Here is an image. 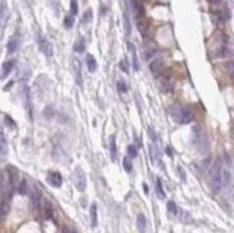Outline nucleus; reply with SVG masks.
Segmentation results:
<instances>
[{
  "label": "nucleus",
  "instance_id": "obj_1",
  "mask_svg": "<svg viewBox=\"0 0 234 233\" xmlns=\"http://www.w3.org/2000/svg\"><path fill=\"white\" fill-rule=\"evenodd\" d=\"M171 114L177 119V122L180 124H190L194 119L192 111L188 107H181V105H174L171 108Z\"/></svg>",
  "mask_w": 234,
  "mask_h": 233
},
{
  "label": "nucleus",
  "instance_id": "obj_5",
  "mask_svg": "<svg viewBox=\"0 0 234 233\" xmlns=\"http://www.w3.org/2000/svg\"><path fill=\"white\" fill-rule=\"evenodd\" d=\"M39 49L42 50V53H45V56H52L53 55V46L42 36L39 38Z\"/></svg>",
  "mask_w": 234,
  "mask_h": 233
},
{
  "label": "nucleus",
  "instance_id": "obj_39",
  "mask_svg": "<svg viewBox=\"0 0 234 233\" xmlns=\"http://www.w3.org/2000/svg\"><path fill=\"white\" fill-rule=\"evenodd\" d=\"M6 121H7V124H9V125H10V127H14L13 121H12V119H10V117H7V115H6Z\"/></svg>",
  "mask_w": 234,
  "mask_h": 233
},
{
  "label": "nucleus",
  "instance_id": "obj_37",
  "mask_svg": "<svg viewBox=\"0 0 234 233\" xmlns=\"http://www.w3.org/2000/svg\"><path fill=\"white\" fill-rule=\"evenodd\" d=\"M124 19H125V29H127V33L129 35L131 33V26H129V19H128L127 14H124Z\"/></svg>",
  "mask_w": 234,
  "mask_h": 233
},
{
  "label": "nucleus",
  "instance_id": "obj_15",
  "mask_svg": "<svg viewBox=\"0 0 234 233\" xmlns=\"http://www.w3.org/2000/svg\"><path fill=\"white\" fill-rule=\"evenodd\" d=\"M91 223H92V227L98 226V207L95 203H92L91 206Z\"/></svg>",
  "mask_w": 234,
  "mask_h": 233
},
{
  "label": "nucleus",
  "instance_id": "obj_17",
  "mask_svg": "<svg viewBox=\"0 0 234 233\" xmlns=\"http://www.w3.org/2000/svg\"><path fill=\"white\" fill-rule=\"evenodd\" d=\"M137 225H138V229L141 233L145 232V227H147V219L145 216L142 215V213H139L138 217H137Z\"/></svg>",
  "mask_w": 234,
  "mask_h": 233
},
{
  "label": "nucleus",
  "instance_id": "obj_40",
  "mask_svg": "<svg viewBox=\"0 0 234 233\" xmlns=\"http://www.w3.org/2000/svg\"><path fill=\"white\" fill-rule=\"evenodd\" d=\"M63 233H76V232H73V230H71L69 227L65 226V227H63Z\"/></svg>",
  "mask_w": 234,
  "mask_h": 233
},
{
  "label": "nucleus",
  "instance_id": "obj_42",
  "mask_svg": "<svg viewBox=\"0 0 234 233\" xmlns=\"http://www.w3.org/2000/svg\"><path fill=\"white\" fill-rule=\"evenodd\" d=\"M142 189H144V191H145V194H148V186H147L145 183L142 184Z\"/></svg>",
  "mask_w": 234,
  "mask_h": 233
},
{
  "label": "nucleus",
  "instance_id": "obj_29",
  "mask_svg": "<svg viewBox=\"0 0 234 233\" xmlns=\"http://www.w3.org/2000/svg\"><path fill=\"white\" fill-rule=\"evenodd\" d=\"M117 86H118V91H119V94H127L128 88H127V84H125L124 81H118Z\"/></svg>",
  "mask_w": 234,
  "mask_h": 233
},
{
  "label": "nucleus",
  "instance_id": "obj_36",
  "mask_svg": "<svg viewBox=\"0 0 234 233\" xmlns=\"http://www.w3.org/2000/svg\"><path fill=\"white\" fill-rule=\"evenodd\" d=\"M227 71H228V73L234 78V61H230L227 63Z\"/></svg>",
  "mask_w": 234,
  "mask_h": 233
},
{
  "label": "nucleus",
  "instance_id": "obj_16",
  "mask_svg": "<svg viewBox=\"0 0 234 233\" xmlns=\"http://www.w3.org/2000/svg\"><path fill=\"white\" fill-rule=\"evenodd\" d=\"M86 65H88V71L89 72H95L96 71V59L92 56L91 53L86 55Z\"/></svg>",
  "mask_w": 234,
  "mask_h": 233
},
{
  "label": "nucleus",
  "instance_id": "obj_35",
  "mask_svg": "<svg viewBox=\"0 0 234 233\" xmlns=\"http://www.w3.org/2000/svg\"><path fill=\"white\" fill-rule=\"evenodd\" d=\"M91 19H92V10H86L85 13H83V19H82V22L86 23V22H89Z\"/></svg>",
  "mask_w": 234,
  "mask_h": 233
},
{
  "label": "nucleus",
  "instance_id": "obj_23",
  "mask_svg": "<svg viewBox=\"0 0 234 233\" xmlns=\"http://www.w3.org/2000/svg\"><path fill=\"white\" fill-rule=\"evenodd\" d=\"M127 153H128V158L131 160V158H137L138 157V150L135 145H128L127 148Z\"/></svg>",
  "mask_w": 234,
  "mask_h": 233
},
{
  "label": "nucleus",
  "instance_id": "obj_3",
  "mask_svg": "<svg viewBox=\"0 0 234 233\" xmlns=\"http://www.w3.org/2000/svg\"><path fill=\"white\" fill-rule=\"evenodd\" d=\"M73 183L76 186L79 191H85L86 189V176L85 173L82 171L79 167H76V170L73 171Z\"/></svg>",
  "mask_w": 234,
  "mask_h": 233
},
{
  "label": "nucleus",
  "instance_id": "obj_32",
  "mask_svg": "<svg viewBox=\"0 0 234 233\" xmlns=\"http://www.w3.org/2000/svg\"><path fill=\"white\" fill-rule=\"evenodd\" d=\"M119 69L124 72V73H128V72H129V69H128V63H127V59H122V61L119 62Z\"/></svg>",
  "mask_w": 234,
  "mask_h": 233
},
{
  "label": "nucleus",
  "instance_id": "obj_19",
  "mask_svg": "<svg viewBox=\"0 0 234 233\" xmlns=\"http://www.w3.org/2000/svg\"><path fill=\"white\" fill-rule=\"evenodd\" d=\"M7 19V4L4 2H0V22L4 23Z\"/></svg>",
  "mask_w": 234,
  "mask_h": 233
},
{
  "label": "nucleus",
  "instance_id": "obj_38",
  "mask_svg": "<svg viewBox=\"0 0 234 233\" xmlns=\"http://www.w3.org/2000/svg\"><path fill=\"white\" fill-rule=\"evenodd\" d=\"M178 173H180V176H181V179H182V181L185 180V173L182 171V169H181L180 165H178Z\"/></svg>",
  "mask_w": 234,
  "mask_h": 233
},
{
  "label": "nucleus",
  "instance_id": "obj_7",
  "mask_svg": "<svg viewBox=\"0 0 234 233\" xmlns=\"http://www.w3.org/2000/svg\"><path fill=\"white\" fill-rule=\"evenodd\" d=\"M47 183L52 187H60L62 186V176L57 171H52L47 176Z\"/></svg>",
  "mask_w": 234,
  "mask_h": 233
},
{
  "label": "nucleus",
  "instance_id": "obj_6",
  "mask_svg": "<svg viewBox=\"0 0 234 233\" xmlns=\"http://www.w3.org/2000/svg\"><path fill=\"white\" fill-rule=\"evenodd\" d=\"M149 71L152 72L155 76H160L164 72V61L162 59H155L149 63Z\"/></svg>",
  "mask_w": 234,
  "mask_h": 233
},
{
  "label": "nucleus",
  "instance_id": "obj_18",
  "mask_svg": "<svg viewBox=\"0 0 234 233\" xmlns=\"http://www.w3.org/2000/svg\"><path fill=\"white\" fill-rule=\"evenodd\" d=\"M75 75H76V82L79 86H82V73H81V62L75 61Z\"/></svg>",
  "mask_w": 234,
  "mask_h": 233
},
{
  "label": "nucleus",
  "instance_id": "obj_8",
  "mask_svg": "<svg viewBox=\"0 0 234 233\" xmlns=\"http://www.w3.org/2000/svg\"><path fill=\"white\" fill-rule=\"evenodd\" d=\"M131 6H132V10H134L135 18L137 19L144 18L145 10H144V4H142L141 2H131Z\"/></svg>",
  "mask_w": 234,
  "mask_h": 233
},
{
  "label": "nucleus",
  "instance_id": "obj_33",
  "mask_svg": "<svg viewBox=\"0 0 234 233\" xmlns=\"http://www.w3.org/2000/svg\"><path fill=\"white\" fill-rule=\"evenodd\" d=\"M228 183H230V173L223 171V186H228Z\"/></svg>",
  "mask_w": 234,
  "mask_h": 233
},
{
  "label": "nucleus",
  "instance_id": "obj_31",
  "mask_svg": "<svg viewBox=\"0 0 234 233\" xmlns=\"http://www.w3.org/2000/svg\"><path fill=\"white\" fill-rule=\"evenodd\" d=\"M122 163H124L125 170H127L128 173H131V171H132V164H131V161H129V158H128V157H124Z\"/></svg>",
  "mask_w": 234,
  "mask_h": 233
},
{
  "label": "nucleus",
  "instance_id": "obj_4",
  "mask_svg": "<svg viewBox=\"0 0 234 233\" xmlns=\"http://www.w3.org/2000/svg\"><path fill=\"white\" fill-rule=\"evenodd\" d=\"M160 81L165 91H172V73H171V71H164L160 75Z\"/></svg>",
  "mask_w": 234,
  "mask_h": 233
},
{
  "label": "nucleus",
  "instance_id": "obj_34",
  "mask_svg": "<svg viewBox=\"0 0 234 233\" xmlns=\"http://www.w3.org/2000/svg\"><path fill=\"white\" fill-rule=\"evenodd\" d=\"M78 2H75V0H72L71 2V13L72 14H76L78 13Z\"/></svg>",
  "mask_w": 234,
  "mask_h": 233
},
{
  "label": "nucleus",
  "instance_id": "obj_25",
  "mask_svg": "<svg viewBox=\"0 0 234 233\" xmlns=\"http://www.w3.org/2000/svg\"><path fill=\"white\" fill-rule=\"evenodd\" d=\"M45 216H46V219H53V210H52V205L49 201L45 203Z\"/></svg>",
  "mask_w": 234,
  "mask_h": 233
},
{
  "label": "nucleus",
  "instance_id": "obj_41",
  "mask_svg": "<svg viewBox=\"0 0 234 233\" xmlns=\"http://www.w3.org/2000/svg\"><path fill=\"white\" fill-rule=\"evenodd\" d=\"M165 151H167V154L170 155V157H172V150H171L170 147H167V148H165Z\"/></svg>",
  "mask_w": 234,
  "mask_h": 233
},
{
  "label": "nucleus",
  "instance_id": "obj_22",
  "mask_svg": "<svg viewBox=\"0 0 234 233\" xmlns=\"http://www.w3.org/2000/svg\"><path fill=\"white\" fill-rule=\"evenodd\" d=\"M17 191H19V194H22V196L27 193V181H26L25 179L20 180V183L17 184Z\"/></svg>",
  "mask_w": 234,
  "mask_h": 233
},
{
  "label": "nucleus",
  "instance_id": "obj_2",
  "mask_svg": "<svg viewBox=\"0 0 234 233\" xmlns=\"http://www.w3.org/2000/svg\"><path fill=\"white\" fill-rule=\"evenodd\" d=\"M211 187H213V190L216 193L221 190V187H223V169H221V164L220 161H217L216 164L213 165V169H211Z\"/></svg>",
  "mask_w": 234,
  "mask_h": 233
},
{
  "label": "nucleus",
  "instance_id": "obj_24",
  "mask_svg": "<svg viewBox=\"0 0 234 233\" xmlns=\"http://www.w3.org/2000/svg\"><path fill=\"white\" fill-rule=\"evenodd\" d=\"M32 200H33V206H35V209H36V210H39V209H40V200H42V199H40L39 190L33 193V199H32Z\"/></svg>",
  "mask_w": 234,
  "mask_h": 233
},
{
  "label": "nucleus",
  "instance_id": "obj_28",
  "mask_svg": "<svg viewBox=\"0 0 234 233\" xmlns=\"http://www.w3.org/2000/svg\"><path fill=\"white\" fill-rule=\"evenodd\" d=\"M167 210L171 213V215H177L178 213V209H177V205H175L172 200H170L167 203Z\"/></svg>",
  "mask_w": 234,
  "mask_h": 233
},
{
  "label": "nucleus",
  "instance_id": "obj_13",
  "mask_svg": "<svg viewBox=\"0 0 234 233\" xmlns=\"http://www.w3.org/2000/svg\"><path fill=\"white\" fill-rule=\"evenodd\" d=\"M109 154H111V160L115 161L117 160V140H115V135L109 137Z\"/></svg>",
  "mask_w": 234,
  "mask_h": 233
},
{
  "label": "nucleus",
  "instance_id": "obj_11",
  "mask_svg": "<svg viewBox=\"0 0 234 233\" xmlns=\"http://www.w3.org/2000/svg\"><path fill=\"white\" fill-rule=\"evenodd\" d=\"M137 26H138V30L141 33V36H145L148 33V22L145 18L137 19Z\"/></svg>",
  "mask_w": 234,
  "mask_h": 233
},
{
  "label": "nucleus",
  "instance_id": "obj_10",
  "mask_svg": "<svg viewBox=\"0 0 234 233\" xmlns=\"http://www.w3.org/2000/svg\"><path fill=\"white\" fill-rule=\"evenodd\" d=\"M14 68V61H7L3 63V68H2V73H0V78L4 79L7 78V75L12 72V69Z\"/></svg>",
  "mask_w": 234,
  "mask_h": 233
},
{
  "label": "nucleus",
  "instance_id": "obj_20",
  "mask_svg": "<svg viewBox=\"0 0 234 233\" xmlns=\"http://www.w3.org/2000/svg\"><path fill=\"white\" fill-rule=\"evenodd\" d=\"M73 50L76 53H83V52H85V40L79 39L78 42L73 45Z\"/></svg>",
  "mask_w": 234,
  "mask_h": 233
},
{
  "label": "nucleus",
  "instance_id": "obj_9",
  "mask_svg": "<svg viewBox=\"0 0 234 233\" xmlns=\"http://www.w3.org/2000/svg\"><path fill=\"white\" fill-rule=\"evenodd\" d=\"M128 49L131 52V58H132V66L134 71H139V62H138V55H137V49L132 45V42H128Z\"/></svg>",
  "mask_w": 234,
  "mask_h": 233
},
{
  "label": "nucleus",
  "instance_id": "obj_27",
  "mask_svg": "<svg viewBox=\"0 0 234 233\" xmlns=\"http://www.w3.org/2000/svg\"><path fill=\"white\" fill-rule=\"evenodd\" d=\"M7 213H9V203H7V201H3L2 206H0V219H3Z\"/></svg>",
  "mask_w": 234,
  "mask_h": 233
},
{
  "label": "nucleus",
  "instance_id": "obj_14",
  "mask_svg": "<svg viewBox=\"0 0 234 233\" xmlns=\"http://www.w3.org/2000/svg\"><path fill=\"white\" fill-rule=\"evenodd\" d=\"M155 191H157V196H158V199H161V200H164V199H165V191H164L162 181H161L160 177L155 180Z\"/></svg>",
  "mask_w": 234,
  "mask_h": 233
},
{
  "label": "nucleus",
  "instance_id": "obj_21",
  "mask_svg": "<svg viewBox=\"0 0 234 233\" xmlns=\"http://www.w3.org/2000/svg\"><path fill=\"white\" fill-rule=\"evenodd\" d=\"M19 48V42L16 39H10L9 40V43H7V52L9 53H14L16 50H17Z\"/></svg>",
  "mask_w": 234,
  "mask_h": 233
},
{
  "label": "nucleus",
  "instance_id": "obj_30",
  "mask_svg": "<svg viewBox=\"0 0 234 233\" xmlns=\"http://www.w3.org/2000/svg\"><path fill=\"white\" fill-rule=\"evenodd\" d=\"M181 220L184 223H191L192 219H191V216H190V213L188 212H181Z\"/></svg>",
  "mask_w": 234,
  "mask_h": 233
},
{
  "label": "nucleus",
  "instance_id": "obj_12",
  "mask_svg": "<svg viewBox=\"0 0 234 233\" xmlns=\"http://www.w3.org/2000/svg\"><path fill=\"white\" fill-rule=\"evenodd\" d=\"M0 154L2 155L7 154V140H6V135H4V133H3L2 125H0Z\"/></svg>",
  "mask_w": 234,
  "mask_h": 233
},
{
  "label": "nucleus",
  "instance_id": "obj_26",
  "mask_svg": "<svg viewBox=\"0 0 234 233\" xmlns=\"http://www.w3.org/2000/svg\"><path fill=\"white\" fill-rule=\"evenodd\" d=\"M73 22H75V19H73V16L72 14H69V16H65V19H63V26L66 29H71L72 26H73Z\"/></svg>",
  "mask_w": 234,
  "mask_h": 233
}]
</instances>
